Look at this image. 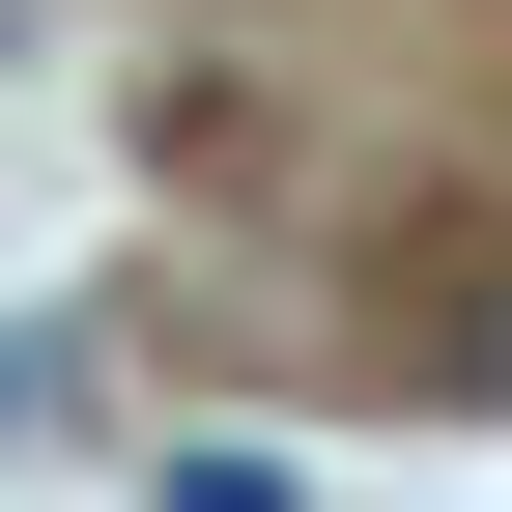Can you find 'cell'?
Wrapping results in <instances>:
<instances>
[{"mask_svg":"<svg viewBox=\"0 0 512 512\" xmlns=\"http://www.w3.org/2000/svg\"><path fill=\"white\" fill-rule=\"evenodd\" d=\"M143 512H313V484L256 456V427H171V456H143Z\"/></svg>","mask_w":512,"mask_h":512,"instance_id":"cell-1","label":"cell"}]
</instances>
